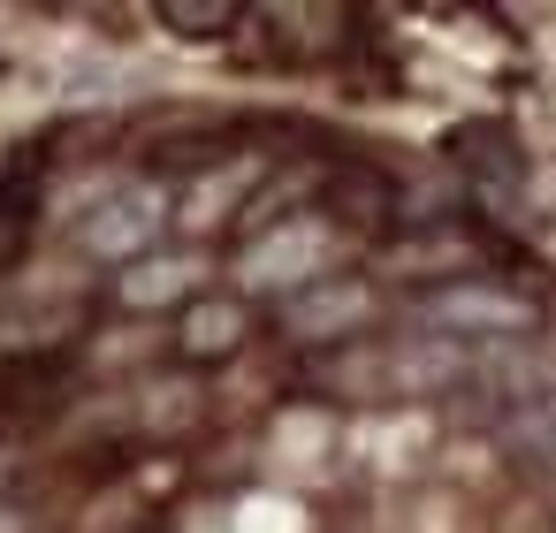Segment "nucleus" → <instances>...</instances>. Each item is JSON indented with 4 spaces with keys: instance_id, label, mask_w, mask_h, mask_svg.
I'll return each instance as SVG.
<instances>
[{
    "instance_id": "1",
    "label": "nucleus",
    "mask_w": 556,
    "mask_h": 533,
    "mask_svg": "<svg viewBox=\"0 0 556 533\" xmlns=\"http://www.w3.org/2000/svg\"><path fill=\"white\" fill-rule=\"evenodd\" d=\"M161 221H168V191L161 183H130V191H115L100 214H92V229H85V244L100 252V259H146V244L161 237Z\"/></svg>"
},
{
    "instance_id": "2",
    "label": "nucleus",
    "mask_w": 556,
    "mask_h": 533,
    "mask_svg": "<svg viewBox=\"0 0 556 533\" xmlns=\"http://www.w3.org/2000/svg\"><path fill=\"white\" fill-rule=\"evenodd\" d=\"M328 252H336V237H328L320 221H282L275 237H260V244L244 252V282H260V290H282V282H313Z\"/></svg>"
},
{
    "instance_id": "3",
    "label": "nucleus",
    "mask_w": 556,
    "mask_h": 533,
    "mask_svg": "<svg viewBox=\"0 0 556 533\" xmlns=\"http://www.w3.org/2000/svg\"><path fill=\"white\" fill-rule=\"evenodd\" d=\"M427 320L434 328H457V335H518L533 320V305L510 297V290H488V282H457V290H434L427 297Z\"/></svg>"
},
{
    "instance_id": "4",
    "label": "nucleus",
    "mask_w": 556,
    "mask_h": 533,
    "mask_svg": "<svg viewBox=\"0 0 556 533\" xmlns=\"http://www.w3.org/2000/svg\"><path fill=\"white\" fill-rule=\"evenodd\" d=\"M358 320H366V290L358 282H313V290L290 297V335H305V343H328V335H343Z\"/></svg>"
},
{
    "instance_id": "5",
    "label": "nucleus",
    "mask_w": 556,
    "mask_h": 533,
    "mask_svg": "<svg viewBox=\"0 0 556 533\" xmlns=\"http://www.w3.org/2000/svg\"><path fill=\"white\" fill-rule=\"evenodd\" d=\"M199 290V259H138L130 275H115V297L123 305H176V297H191Z\"/></svg>"
},
{
    "instance_id": "6",
    "label": "nucleus",
    "mask_w": 556,
    "mask_h": 533,
    "mask_svg": "<svg viewBox=\"0 0 556 533\" xmlns=\"http://www.w3.org/2000/svg\"><path fill=\"white\" fill-rule=\"evenodd\" d=\"M237 335H244V313H237V305H199V313L184 320V351H191V358H214V351H229Z\"/></svg>"
},
{
    "instance_id": "7",
    "label": "nucleus",
    "mask_w": 556,
    "mask_h": 533,
    "mask_svg": "<svg viewBox=\"0 0 556 533\" xmlns=\"http://www.w3.org/2000/svg\"><path fill=\"white\" fill-rule=\"evenodd\" d=\"M161 24H176L184 39H214L222 24H237V9H229V0H168Z\"/></svg>"
},
{
    "instance_id": "8",
    "label": "nucleus",
    "mask_w": 556,
    "mask_h": 533,
    "mask_svg": "<svg viewBox=\"0 0 556 533\" xmlns=\"http://www.w3.org/2000/svg\"><path fill=\"white\" fill-rule=\"evenodd\" d=\"M0 533H24V510H9V503H0Z\"/></svg>"
},
{
    "instance_id": "9",
    "label": "nucleus",
    "mask_w": 556,
    "mask_h": 533,
    "mask_svg": "<svg viewBox=\"0 0 556 533\" xmlns=\"http://www.w3.org/2000/svg\"><path fill=\"white\" fill-rule=\"evenodd\" d=\"M541 465H556V434H548V442H541Z\"/></svg>"
}]
</instances>
